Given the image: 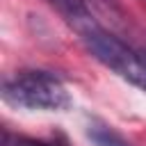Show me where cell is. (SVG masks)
<instances>
[{
  "mask_svg": "<svg viewBox=\"0 0 146 146\" xmlns=\"http://www.w3.org/2000/svg\"><path fill=\"white\" fill-rule=\"evenodd\" d=\"M66 23L75 30V34L82 39L87 50L100 64H105L110 71H114L125 82L146 91V59H141L125 41H121L119 36L107 32L96 21V16L91 14L89 7L73 14L71 18H66Z\"/></svg>",
  "mask_w": 146,
  "mask_h": 146,
  "instance_id": "6da1fadb",
  "label": "cell"
},
{
  "mask_svg": "<svg viewBox=\"0 0 146 146\" xmlns=\"http://www.w3.org/2000/svg\"><path fill=\"white\" fill-rule=\"evenodd\" d=\"M2 98L27 110H62L68 105L66 87L48 71H18L2 84Z\"/></svg>",
  "mask_w": 146,
  "mask_h": 146,
  "instance_id": "7a4b0ae2",
  "label": "cell"
},
{
  "mask_svg": "<svg viewBox=\"0 0 146 146\" xmlns=\"http://www.w3.org/2000/svg\"><path fill=\"white\" fill-rule=\"evenodd\" d=\"M87 135L96 146H130L116 130H112L110 125H103V123H91L87 128Z\"/></svg>",
  "mask_w": 146,
  "mask_h": 146,
  "instance_id": "3957f363",
  "label": "cell"
},
{
  "mask_svg": "<svg viewBox=\"0 0 146 146\" xmlns=\"http://www.w3.org/2000/svg\"><path fill=\"white\" fill-rule=\"evenodd\" d=\"M5 146H55V144L36 141V139H30V137H11V135H5Z\"/></svg>",
  "mask_w": 146,
  "mask_h": 146,
  "instance_id": "277c9868",
  "label": "cell"
},
{
  "mask_svg": "<svg viewBox=\"0 0 146 146\" xmlns=\"http://www.w3.org/2000/svg\"><path fill=\"white\" fill-rule=\"evenodd\" d=\"M96 2H107V0H96Z\"/></svg>",
  "mask_w": 146,
  "mask_h": 146,
  "instance_id": "5b68a950",
  "label": "cell"
},
{
  "mask_svg": "<svg viewBox=\"0 0 146 146\" xmlns=\"http://www.w3.org/2000/svg\"><path fill=\"white\" fill-rule=\"evenodd\" d=\"M141 2H146V0H141Z\"/></svg>",
  "mask_w": 146,
  "mask_h": 146,
  "instance_id": "8992f818",
  "label": "cell"
}]
</instances>
